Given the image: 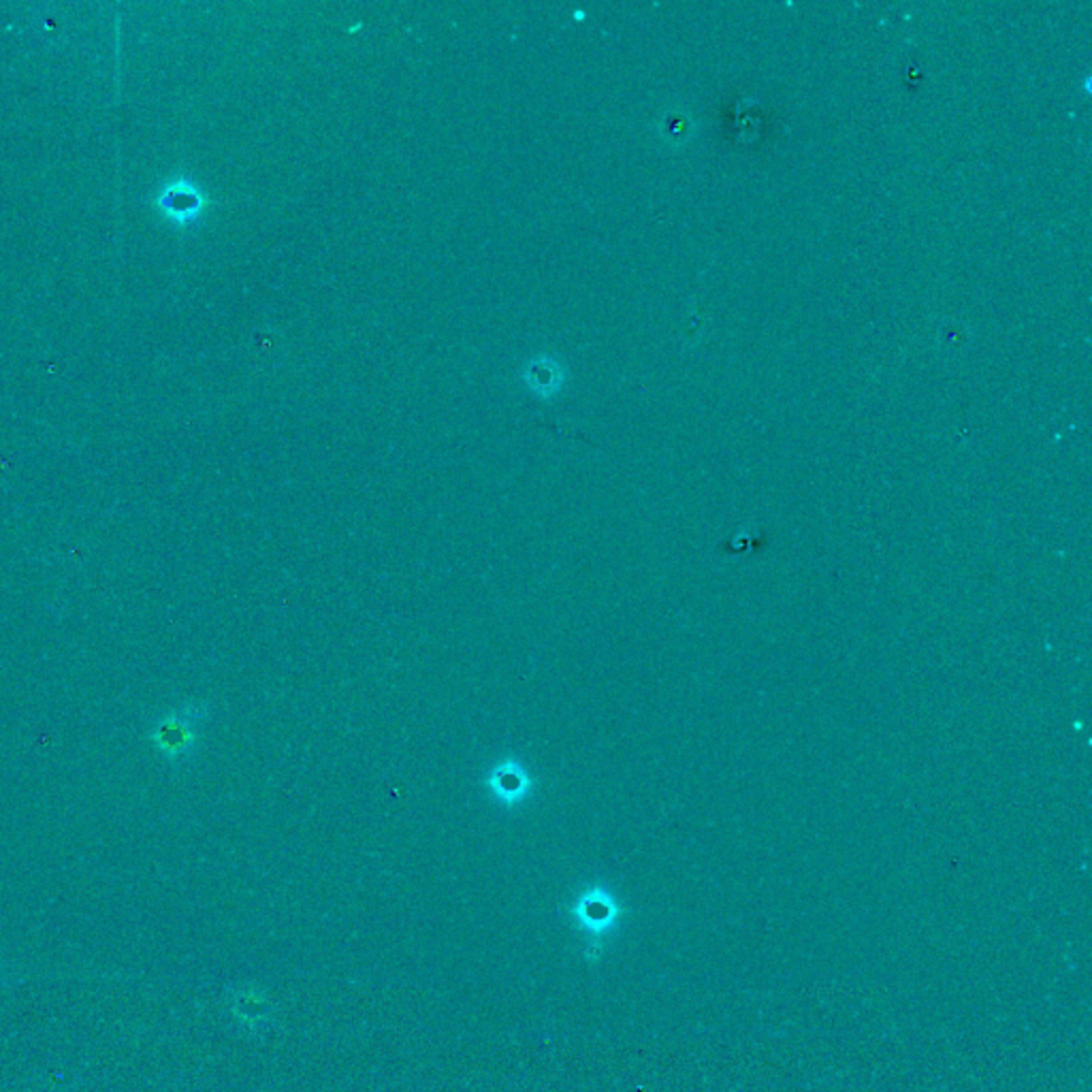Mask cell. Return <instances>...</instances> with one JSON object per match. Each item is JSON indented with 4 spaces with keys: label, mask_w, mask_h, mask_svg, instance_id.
<instances>
[{
    "label": "cell",
    "mask_w": 1092,
    "mask_h": 1092,
    "mask_svg": "<svg viewBox=\"0 0 1092 1092\" xmlns=\"http://www.w3.org/2000/svg\"><path fill=\"white\" fill-rule=\"evenodd\" d=\"M205 717L203 707L186 705L165 713L149 730V741L167 762H180L197 745V728Z\"/></svg>",
    "instance_id": "1"
},
{
    "label": "cell",
    "mask_w": 1092,
    "mask_h": 1092,
    "mask_svg": "<svg viewBox=\"0 0 1092 1092\" xmlns=\"http://www.w3.org/2000/svg\"><path fill=\"white\" fill-rule=\"evenodd\" d=\"M487 784H489L491 792L500 798V803H504L508 807L521 803L533 786L527 770L514 760H506V762L498 764L493 768V772L489 774Z\"/></svg>",
    "instance_id": "2"
},
{
    "label": "cell",
    "mask_w": 1092,
    "mask_h": 1092,
    "mask_svg": "<svg viewBox=\"0 0 1092 1092\" xmlns=\"http://www.w3.org/2000/svg\"><path fill=\"white\" fill-rule=\"evenodd\" d=\"M527 382L529 386L533 388V391L538 393H555L560 388V380H562V371L558 367V363L553 361H533L527 369Z\"/></svg>",
    "instance_id": "3"
},
{
    "label": "cell",
    "mask_w": 1092,
    "mask_h": 1092,
    "mask_svg": "<svg viewBox=\"0 0 1092 1092\" xmlns=\"http://www.w3.org/2000/svg\"><path fill=\"white\" fill-rule=\"evenodd\" d=\"M171 209L178 214V216H195L199 209H201V197L195 193V190H182L180 195H176L171 199Z\"/></svg>",
    "instance_id": "4"
},
{
    "label": "cell",
    "mask_w": 1092,
    "mask_h": 1092,
    "mask_svg": "<svg viewBox=\"0 0 1092 1092\" xmlns=\"http://www.w3.org/2000/svg\"><path fill=\"white\" fill-rule=\"evenodd\" d=\"M581 909L587 924H604L610 917V907L604 901H595L593 896H589Z\"/></svg>",
    "instance_id": "5"
}]
</instances>
